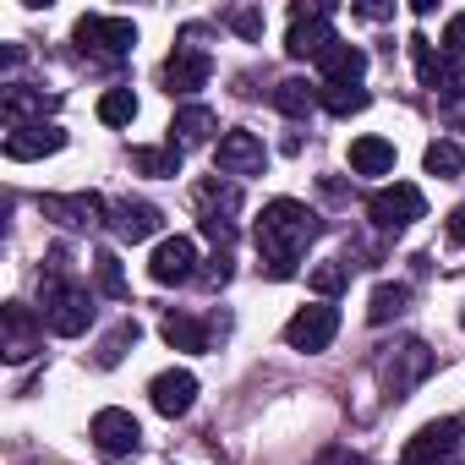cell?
<instances>
[{
	"label": "cell",
	"mask_w": 465,
	"mask_h": 465,
	"mask_svg": "<svg viewBox=\"0 0 465 465\" xmlns=\"http://www.w3.org/2000/svg\"><path fill=\"white\" fill-rule=\"evenodd\" d=\"M378 378H383V389H389L394 400H405L416 383H427V378H432V351H427L421 340L389 345V351L378 356Z\"/></svg>",
	"instance_id": "3"
},
{
	"label": "cell",
	"mask_w": 465,
	"mask_h": 465,
	"mask_svg": "<svg viewBox=\"0 0 465 465\" xmlns=\"http://www.w3.org/2000/svg\"><path fill=\"white\" fill-rule=\"evenodd\" d=\"M318 104H323L329 115H361V110L372 104V94H367L361 83H356V88H323V94H318Z\"/></svg>",
	"instance_id": "27"
},
{
	"label": "cell",
	"mask_w": 465,
	"mask_h": 465,
	"mask_svg": "<svg viewBox=\"0 0 465 465\" xmlns=\"http://www.w3.org/2000/svg\"><path fill=\"white\" fill-rule=\"evenodd\" d=\"M411 61H416L421 88H432V94H443V99H465V72H460L449 55H438L427 39H411Z\"/></svg>",
	"instance_id": "12"
},
{
	"label": "cell",
	"mask_w": 465,
	"mask_h": 465,
	"mask_svg": "<svg viewBox=\"0 0 465 465\" xmlns=\"http://www.w3.org/2000/svg\"><path fill=\"white\" fill-rule=\"evenodd\" d=\"M148 400H153V411L159 416H186L192 411V400H197V378L186 372V367H170V372H159L153 383H148Z\"/></svg>",
	"instance_id": "16"
},
{
	"label": "cell",
	"mask_w": 465,
	"mask_h": 465,
	"mask_svg": "<svg viewBox=\"0 0 465 465\" xmlns=\"http://www.w3.org/2000/svg\"><path fill=\"white\" fill-rule=\"evenodd\" d=\"M94 280H99V291L104 296H126V274H121V263H115V252H94Z\"/></svg>",
	"instance_id": "30"
},
{
	"label": "cell",
	"mask_w": 465,
	"mask_h": 465,
	"mask_svg": "<svg viewBox=\"0 0 465 465\" xmlns=\"http://www.w3.org/2000/svg\"><path fill=\"white\" fill-rule=\"evenodd\" d=\"M39 208H45V219L66 224V230H94V224H104V213H110L99 192H50Z\"/></svg>",
	"instance_id": "10"
},
{
	"label": "cell",
	"mask_w": 465,
	"mask_h": 465,
	"mask_svg": "<svg viewBox=\"0 0 465 465\" xmlns=\"http://www.w3.org/2000/svg\"><path fill=\"white\" fill-rule=\"evenodd\" d=\"M6 361H28V356H39V334H45V318H34L23 302H6Z\"/></svg>",
	"instance_id": "17"
},
{
	"label": "cell",
	"mask_w": 465,
	"mask_h": 465,
	"mask_svg": "<svg viewBox=\"0 0 465 465\" xmlns=\"http://www.w3.org/2000/svg\"><path fill=\"white\" fill-rule=\"evenodd\" d=\"M99 121H104V126H132V121H137V94H132V88H110V94L99 99Z\"/></svg>",
	"instance_id": "28"
},
{
	"label": "cell",
	"mask_w": 465,
	"mask_h": 465,
	"mask_svg": "<svg viewBox=\"0 0 465 465\" xmlns=\"http://www.w3.org/2000/svg\"><path fill=\"white\" fill-rule=\"evenodd\" d=\"M213 164H219L224 175H263V170H269V148H263L258 132L230 126V132L219 137V148H213Z\"/></svg>",
	"instance_id": "8"
},
{
	"label": "cell",
	"mask_w": 465,
	"mask_h": 465,
	"mask_svg": "<svg viewBox=\"0 0 465 465\" xmlns=\"http://www.w3.org/2000/svg\"><path fill=\"white\" fill-rule=\"evenodd\" d=\"M197 274V242L192 236H164L148 258V280L153 285H186Z\"/></svg>",
	"instance_id": "11"
},
{
	"label": "cell",
	"mask_w": 465,
	"mask_h": 465,
	"mask_svg": "<svg viewBox=\"0 0 465 465\" xmlns=\"http://www.w3.org/2000/svg\"><path fill=\"white\" fill-rule=\"evenodd\" d=\"M443 50H449V55H465V12L449 17V28H443Z\"/></svg>",
	"instance_id": "33"
},
{
	"label": "cell",
	"mask_w": 465,
	"mask_h": 465,
	"mask_svg": "<svg viewBox=\"0 0 465 465\" xmlns=\"http://www.w3.org/2000/svg\"><path fill=\"white\" fill-rule=\"evenodd\" d=\"M405 302H411V285H378V291H372L367 318H372V323H389V318H400V312H405Z\"/></svg>",
	"instance_id": "29"
},
{
	"label": "cell",
	"mask_w": 465,
	"mask_h": 465,
	"mask_svg": "<svg viewBox=\"0 0 465 465\" xmlns=\"http://www.w3.org/2000/svg\"><path fill=\"white\" fill-rule=\"evenodd\" d=\"M50 104H55L50 94H39V88H23V83H12V88H6V99H0V110H6L12 132H17V126H34L28 115H39V121H45V110H50Z\"/></svg>",
	"instance_id": "21"
},
{
	"label": "cell",
	"mask_w": 465,
	"mask_h": 465,
	"mask_svg": "<svg viewBox=\"0 0 465 465\" xmlns=\"http://www.w3.org/2000/svg\"><path fill=\"white\" fill-rule=\"evenodd\" d=\"M340 39H334V23H329V6H296L291 12V34H285V50L296 55V61H323L329 50H334Z\"/></svg>",
	"instance_id": "4"
},
{
	"label": "cell",
	"mask_w": 465,
	"mask_h": 465,
	"mask_svg": "<svg viewBox=\"0 0 465 465\" xmlns=\"http://www.w3.org/2000/svg\"><path fill=\"white\" fill-rule=\"evenodd\" d=\"M421 164H427V175H438V181H454V175L465 170V153H460V143H449V137H438V143H427V153H421Z\"/></svg>",
	"instance_id": "25"
},
{
	"label": "cell",
	"mask_w": 465,
	"mask_h": 465,
	"mask_svg": "<svg viewBox=\"0 0 465 465\" xmlns=\"http://www.w3.org/2000/svg\"><path fill=\"white\" fill-rule=\"evenodd\" d=\"M181 143H164V148H132V164L143 175H181Z\"/></svg>",
	"instance_id": "24"
},
{
	"label": "cell",
	"mask_w": 465,
	"mask_h": 465,
	"mask_svg": "<svg viewBox=\"0 0 465 465\" xmlns=\"http://www.w3.org/2000/svg\"><path fill=\"white\" fill-rule=\"evenodd\" d=\"M454 449H460V421H454V416H438V421H427V427L405 443V460H400V465H449Z\"/></svg>",
	"instance_id": "9"
},
{
	"label": "cell",
	"mask_w": 465,
	"mask_h": 465,
	"mask_svg": "<svg viewBox=\"0 0 465 465\" xmlns=\"http://www.w3.org/2000/svg\"><path fill=\"white\" fill-rule=\"evenodd\" d=\"M45 323H50L61 340H77V334L94 323V296H88V285H72L66 274H55V280L45 285Z\"/></svg>",
	"instance_id": "2"
},
{
	"label": "cell",
	"mask_w": 465,
	"mask_h": 465,
	"mask_svg": "<svg viewBox=\"0 0 465 465\" xmlns=\"http://www.w3.org/2000/svg\"><path fill=\"white\" fill-rule=\"evenodd\" d=\"M367 213H372V224H378V230H405V224H416V219L427 213V197H421V186H411V181H394V186L372 192Z\"/></svg>",
	"instance_id": "6"
},
{
	"label": "cell",
	"mask_w": 465,
	"mask_h": 465,
	"mask_svg": "<svg viewBox=\"0 0 465 465\" xmlns=\"http://www.w3.org/2000/svg\"><path fill=\"white\" fill-rule=\"evenodd\" d=\"M126 345H137V323H121L115 334H104V345H99V367H115V361L126 356Z\"/></svg>",
	"instance_id": "32"
},
{
	"label": "cell",
	"mask_w": 465,
	"mask_h": 465,
	"mask_svg": "<svg viewBox=\"0 0 465 465\" xmlns=\"http://www.w3.org/2000/svg\"><path fill=\"white\" fill-rule=\"evenodd\" d=\"M318 213L296 197H274L263 213H258V258H263V274L269 280H291L296 274V258L307 252V242L318 236Z\"/></svg>",
	"instance_id": "1"
},
{
	"label": "cell",
	"mask_w": 465,
	"mask_h": 465,
	"mask_svg": "<svg viewBox=\"0 0 465 465\" xmlns=\"http://www.w3.org/2000/svg\"><path fill=\"white\" fill-rule=\"evenodd\" d=\"M318 66H323V88H356V83L367 77V50L340 39V45H334Z\"/></svg>",
	"instance_id": "19"
},
{
	"label": "cell",
	"mask_w": 465,
	"mask_h": 465,
	"mask_svg": "<svg viewBox=\"0 0 465 465\" xmlns=\"http://www.w3.org/2000/svg\"><path fill=\"white\" fill-rule=\"evenodd\" d=\"M443 230H449V242H454V247H465V203H454V213H449Z\"/></svg>",
	"instance_id": "35"
},
{
	"label": "cell",
	"mask_w": 465,
	"mask_h": 465,
	"mask_svg": "<svg viewBox=\"0 0 465 465\" xmlns=\"http://www.w3.org/2000/svg\"><path fill=\"white\" fill-rule=\"evenodd\" d=\"M159 224H164V213L153 203H143V197H115L110 203V230H115V242H126V247L159 236Z\"/></svg>",
	"instance_id": "13"
},
{
	"label": "cell",
	"mask_w": 465,
	"mask_h": 465,
	"mask_svg": "<svg viewBox=\"0 0 465 465\" xmlns=\"http://www.w3.org/2000/svg\"><path fill=\"white\" fill-rule=\"evenodd\" d=\"M318 94H323V88H312V83L291 77V83H280V88H274V104H280L285 115H296V121H302V115H307V110L318 104Z\"/></svg>",
	"instance_id": "26"
},
{
	"label": "cell",
	"mask_w": 465,
	"mask_h": 465,
	"mask_svg": "<svg viewBox=\"0 0 465 465\" xmlns=\"http://www.w3.org/2000/svg\"><path fill=\"white\" fill-rule=\"evenodd\" d=\"M72 39L83 45V50H94V55H126L132 45H137V23L132 17H104V12H88V17H77V28H72Z\"/></svg>",
	"instance_id": "5"
},
{
	"label": "cell",
	"mask_w": 465,
	"mask_h": 465,
	"mask_svg": "<svg viewBox=\"0 0 465 465\" xmlns=\"http://www.w3.org/2000/svg\"><path fill=\"white\" fill-rule=\"evenodd\" d=\"M61 148H66V132H61L55 121L17 126V132L6 137V159H17V164H28V159H45V153H61Z\"/></svg>",
	"instance_id": "18"
},
{
	"label": "cell",
	"mask_w": 465,
	"mask_h": 465,
	"mask_svg": "<svg viewBox=\"0 0 465 465\" xmlns=\"http://www.w3.org/2000/svg\"><path fill=\"white\" fill-rule=\"evenodd\" d=\"M351 170L356 175H389L394 170V143L389 137H356L351 143Z\"/></svg>",
	"instance_id": "22"
},
{
	"label": "cell",
	"mask_w": 465,
	"mask_h": 465,
	"mask_svg": "<svg viewBox=\"0 0 465 465\" xmlns=\"http://www.w3.org/2000/svg\"><path fill=\"white\" fill-rule=\"evenodd\" d=\"M345 285H351V269H345V263H318V269H312V291H318V296H340Z\"/></svg>",
	"instance_id": "31"
},
{
	"label": "cell",
	"mask_w": 465,
	"mask_h": 465,
	"mask_svg": "<svg viewBox=\"0 0 465 465\" xmlns=\"http://www.w3.org/2000/svg\"><path fill=\"white\" fill-rule=\"evenodd\" d=\"M230 28L247 34V39H258V34H263V17H258V12H236V17H230Z\"/></svg>",
	"instance_id": "34"
},
{
	"label": "cell",
	"mask_w": 465,
	"mask_h": 465,
	"mask_svg": "<svg viewBox=\"0 0 465 465\" xmlns=\"http://www.w3.org/2000/svg\"><path fill=\"white\" fill-rule=\"evenodd\" d=\"M208 77H213V61L197 45H175V55L164 61V88L170 94H197V88H208Z\"/></svg>",
	"instance_id": "15"
},
{
	"label": "cell",
	"mask_w": 465,
	"mask_h": 465,
	"mask_svg": "<svg viewBox=\"0 0 465 465\" xmlns=\"http://www.w3.org/2000/svg\"><path fill=\"white\" fill-rule=\"evenodd\" d=\"M334 334H340V312H334L329 302H312V307H302V312L285 323V345H291V351H307V356L329 351Z\"/></svg>",
	"instance_id": "7"
},
{
	"label": "cell",
	"mask_w": 465,
	"mask_h": 465,
	"mask_svg": "<svg viewBox=\"0 0 465 465\" xmlns=\"http://www.w3.org/2000/svg\"><path fill=\"white\" fill-rule=\"evenodd\" d=\"M159 334H164L170 351H208V329H203L197 318H186V312H170V318L159 323Z\"/></svg>",
	"instance_id": "23"
},
{
	"label": "cell",
	"mask_w": 465,
	"mask_h": 465,
	"mask_svg": "<svg viewBox=\"0 0 465 465\" xmlns=\"http://www.w3.org/2000/svg\"><path fill=\"white\" fill-rule=\"evenodd\" d=\"M94 443L104 449V454H137V443H143V427H137V416L132 411H121V405H104L99 416H94Z\"/></svg>",
	"instance_id": "14"
},
{
	"label": "cell",
	"mask_w": 465,
	"mask_h": 465,
	"mask_svg": "<svg viewBox=\"0 0 465 465\" xmlns=\"http://www.w3.org/2000/svg\"><path fill=\"white\" fill-rule=\"evenodd\" d=\"M203 280H208V285H224V280H230V258L219 252V258H213V263L203 269Z\"/></svg>",
	"instance_id": "36"
},
{
	"label": "cell",
	"mask_w": 465,
	"mask_h": 465,
	"mask_svg": "<svg viewBox=\"0 0 465 465\" xmlns=\"http://www.w3.org/2000/svg\"><path fill=\"white\" fill-rule=\"evenodd\" d=\"M219 132V121H213V110H203V104H186V110H175V121H170V143H181V148H197V143H208Z\"/></svg>",
	"instance_id": "20"
},
{
	"label": "cell",
	"mask_w": 465,
	"mask_h": 465,
	"mask_svg": "<svg viewBox=\"0 0 465 465\" xmlns=\"http://www.w3.org/2000/svg\"><path fill=\"white\" fill-rule=\"evenodd\" d=\"M318 465H367V460H361V454H351V449H329Z\"/></svg>",
	"instance_id": "37"
}]
</instances>
